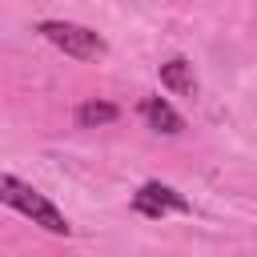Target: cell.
<instances>
[{
	"mask_svg": "<svg viewBox=\"0 0 257 257\" xmlns=\"http://www.w3.org/2000/svg\"><path fill=\"white\" fill-rule=\"evenodd\" d=\"M116 116H120V108H116V104H108V100H84V104L76 108V124H80V128L112 124Z\"/></svg>",
	"mask_w": 257,
	"mask_h": 257,
	"instance_id": "obj_6",
	"label": "cell"
},
{
	"mask_svg": "<svg viewBox=\"0 0 257 257\" xmlns=\"http://www.w3.org/2000/svg\"><path fill=\"white\" fill-rule=\"evenodd\" d=\"M161 84L177 96H189V100L197 96V76H193V64L185 56H173V60L161 64Z\"/></svg>",
	"mask_w": 257,
	"mask_h": 257,
	"instance_id": "obj_5",
	"label": "cell"
},
{
	"mask_svg": "<svg viewBox=\"0 0 257 257\" xmlns=\"http://www.w3.org/2000/svg\"><path fill=\"white\" fill-rule=\"evenodd\" d=\"M133 209H137V213H145V217H165V213H189V201H185L173 185L149 181V185H141V189H137Z\"/></svg>",
	"mask_w": 257,
	"mask_h": 257,
	"instance_id": "obj_3",
	"label": "cell"
},
{
	"mask_svg": "<svg viewBox=\"0 0 257 257\" xmlns=\"http://www.w3.org/2000/svg\"><path fill=\"white\" fill-rule=\"evenodd\" d=\"M141 116L149 120L153 133H165V137H177V133L185 128L181 112H177L169 100H161V96H145V100H141Z\"/></svg>",
	"mask_w": 257,
	"mask_h": 257,
	"instance_id": "obj_4",
	"label": "cell"
},
{
	"mask_svg": "<svg viewBox=\"0 0 257 257\" xmlns=\"http://www.w3.org/2000/svg\"><path fill=\"white\" fill-rule=\"evenodd\" d=\"M0 201H4V205H12L16 213L32 217V225H40V229H48V233H56V237H68V233H72L68 217H64V213L44 197V193H36L32 185L16 181L12 173H4V177H0Z\"/></svg>",
	"mask_w": 257,
	"mask_h": 257,
	"instance_id": "obj_1",
	"label": "cell"
},
{
	"mask_svg": "<svg viewBox=\"0 0 257 257\" xmlns=\"http://www.w3.org/2000/svg\"><path fill=\"white\" fill-rule=\"evenodd\" d=\"M40 32H44L48 44H56L60 52H68V56H76V60H100V56L108 52V44H104L100 32H92V28H84V24H72V20H44Z\"/></svg>",
	"mask_w": 257,
	"mask_h": 257,
	"instance_id": "obj_2",
	"label": "cell"
}]
</instances>
